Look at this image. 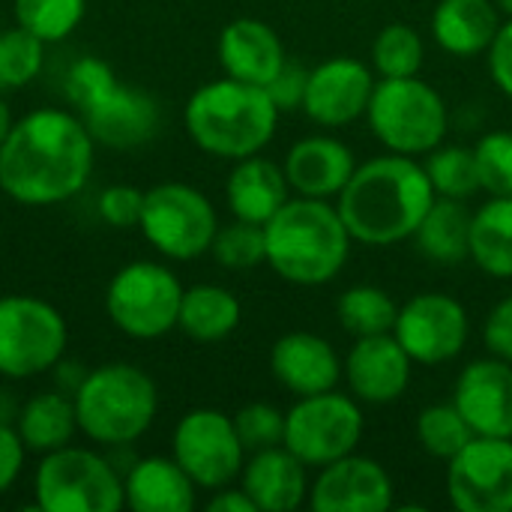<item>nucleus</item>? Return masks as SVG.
I'll list each match as a JSON object with an SVG mask.
<instances>
[{
    "instance_id": "obj_1",
    "label": "nucleus",
    "mask_w": 512,
    "mask_h": 512,
    "mask_svg": "<svg viewBox=\"0 0 512 512\" xmlns=\"http://www.w3.org/2000/svg\"><path fill=\"white\" fill-rule=\"evenodd\" d=\"M93 165L96 141L78 111L36 108L0 144V192L21 207H54L87 186Z\"/></svg>"
},
{
    "instance_id": "obj_2",
    "label": "nucleus",
    "mask_w": 512,
    "mask_h": 512,
    "mask_svg": "<svg viewBox=\"0 0 512 512\" xmlns=\"http://www.w3.org/2000/svg\"><path fill=\"white\" fill-rule=\"evenodd\" d=\"M432 201L435 189L417 156L390 153L354 168L351 180L336 195V210L351 240L393 246L417 234Z\"/></svg>"
},
{
    "instance_id": "obj_3",
    "label": "nucleus",
    "mask_w": 512,
    "mask_h": 512,
    "mask_svg": "<svg viewBox=\"0 0 512 512\" xmlns=\"http://www.w3.org/2000/svg\"><path fill=\"white\" fill-rule=\"evenodd\" d=\"M264 240L273 273L303 288L333 282L351 255V234L336 204L321 198H288L264 225Z\"/></svg>"
},
{
    "instance_id": "obj_4",
    "label": "nucleus",
    "mask_w": 512,
    "mask_h": 512,
    "mask_svg": "<svg viewBox=\"0 0 512 512\" xmlns=\"http://www.w3.org/2000/svg\"><path fill=\"white\" fill-rule=\"evenodd\" d=\"M276 123L279 108L267 87L228 75L201 84L183 108V126L192 144L207 156L231 162L261 153L273 141Z\"/></svg>"
},
{
    "instance_id": "obj_5",
    "label": "nucleus",
    "mask_w": 512,
    "mask_h": 512,
    "mask_svg": "<svg viewBox=\"0 0 512 512\" xmlns=\"http://www.w3.org/2000/svg\"><path fill=\"white\" fill-rule=\"evenodd\" d=\"M78 432L99 447H129L159 414L156 381L132 363L90 369L72 393Z\"/></svg>"
},
{
    "instance_id": "obj_6",
    "label": "nucleus",
    "mask_w": 512,
    "mask_h": 512,
    "mask_svg": "<svg viewBox=\"0 0 512 512\" xmlns=\"http://www.w3.org/2000/svg\"><path fill=\"white\" fill-rule=\"evenodd\" d=\"M30 492L33 510L39 512H117L126 507L117 465L75 444L39 456Z\"/></svg>"
},
{
    "instance_id": "obj_7",
    "label": "nucleus",
    "mask_w": 512,
    "mask_h": 512,
    "mask_svg": "<svg viewBox=\"0 0 512 512\" xmlns=\"http://www.w3.org/2000/svg\"><path fill=\"white\" fill-rule=\"evenodd\" d=\"M366 117L375 138L390 153L402 156L432 153L447 135V105L441 93L417 75L375 81Z\"/></svg>"
},
{
    "instance_id": "obj_8",
    "label": "nucleus",
    "mask_w": 512,
    "mask_h": 512,
    "mask_svg": "<svg viewBox=\"0 0 512 512\" xmlns=\"http://www.w3.org/2000/svg\"><path fill=\"white\" fill-rule=\"evenodd\" d=\"M183 285L159 261H132L120 267L105 288V315L129 339H162L177 330Z\"/></svg>"
},
{
    "instance_id": "obj_9",
    "label": "nucleus",
    "mask_w": 512,
    "mask_h": 512,
    "mask_svg": "<svg viewBox=\"0 0 512 512\" xmlns=\"http://www.w3.org/2000/svg\"><path fill=\"white\" fill-rule=\"evenodd\" d=\"M69 327L57 306L33 294L0 297V378L30 381L60 366Z\"/></svg>"
},
{
    "instance_id": "obj_10",
    "label": "nucleus",
    "mask_w": 512,
    "mask_h": 512,
    "mask_svg": "<svg viewBox=\"0 0 512 512\" xmlns=\"http://www.w3.org/2000/svg\"><path fill=\"white\" fill-rule=\"evenodd\" d=\"M138 228L162 258L195 261L210 252L219 231V216L201 189L168 180L144 192Z\"/></svg>"
},
{
    "instance_id": "obj_11",
    "label": "nucleus",
    "mask_w": 512,
    "mask_h": 512,
    "mask_svg": "<svg viewBox=\"0 0 512 512\" xmlns=\"http://www.w3.org/2000/svg\"><path fill=\"white\" fill-rule=\"evenodd\" d=\"M363 438V411L336 390L303 396L285 414V447L306 465L324 468L357 450Z\"/></svg>"
},
{
    "instance_id": "obj_12",
    "label": "nucleus",
    "mask_w": 512,
    "mask_h": 512,
    "mask_svg": "<svg viewBox=\"0 0 512 512\" xmlns=\"http://www.w3.org/2000/svg\"><path fill=\"white\" fill-rule=\"evenodd\" d=\"M171 456L204 492L231 486L246 465V447L234 429V417L216 408H195L180 417L171 435Z\"/></svg>"
},
{
    "instance_id": "obj_13",
    "label": "nucleus",
    "mask_w": 512,
    "mask_h": 512,
    "mask_svg": "<svg viewBox=\"0 0 512 512\" xmlns=\"http://www.w3.org/2000/svg\"><path fill=\"white\" fill-rule=\"evenodd\" d=\"M447 495L459 512H512V438H471L447 465Z\"/></svg>"
},
{
    "instance_id": "obj_14",
    "label": "nucleus",
    "mask_w": 512,
    "mask_h": 512,
    "mask_svg": "<svg viewBox=\"0 0 512 512\" xmlns=\"http://www.w3.org/2000/svg\"><path fill=\"white\" fill-rule=\"evenodd\" d=\"M468 312L450 294H417L396 318L393 336L420 366H438L462 354L468 342Z\"/></svg>"
},
{
    "instance_id": "obj_15",
    "label": "nucleus",
    "mask_w": 512,
    "mask_h": 512,
    "mask_svg": "<svg viewBox=\"0 0 512 512\" xmlns=\"http://www.w3.org/2000/svg\"><path fill=\"white\" fill-rule=\"evenodd\" d=\"M396 486L387 468L366 456H345L321 468L309 486L315 512H384L393 507Z\"/></svg>"
},
{
    "instance_id": "obj_16",
    "label": "nucleus",
    "mask_w": 512,
    "mask_h": 512,
    "mask_svg": "<svg viewBox=\"0 0 512 512\" xmlns=\"http://www.w3.org/2000/svg\"><path fill=\"white\" fill-rule=\"evenodd\" d=\"M375 90L372 69L357 57H330L309 69L303 111L318 126H348L366 114Z\"/></svg>"
},
{
    "instance_id": "obj_17",
    "label": "nucleus",
    "mask_w": 512,
    "mask_h": 512,
    "mask_svg": "<svg viewBox=\"0 0 512 512\" xmlns=\"http://www.w3.org/2000/svg\"><path fill=\"white\" fill-rule=\"evenodd\" d=\"M453 405L483 438H512V363L474 360L456 381Z\"/></svg>"
},
{
    "instance_id": "obj_18",
    "label": "nucleus",
    "mask_w": 512,
    "mask_h": 512,
    "mask_svg": "<svg viewBox=\"0 0 512 512\" xmlns=\"http://www.w3.org/2000/svg\"><path fill=\"white\" fill-rule=\"evenodd\" d=\"M411 366L414 360L399 345V339L393 333H381V336H360L342 372L354 399L369 405H390L408 390Z\"/></svg>"
},
{
    "instance_id": "obj_19",
    "label": "nucleus",
    "mask_w": 512,
    "mask_h": 512,
    "mask_svg": "<svg viewBox=\"0 0 512 512\" xmlns=\"http://www.w3.org/2000/svg\"><path fill=\"white\" fill-rule=\"evenodd\" d=\"M96 144L111 150H135L159 132V102L138 90L117 84L108 96L78 111Z\"/></svg>"
},
{
    "instance_id": "obj_20",
    "label": "nucleus",
    "mask_w": 512,
    "mask_h": 512,
    "mask_svg": "<svg viewBox=\"0 0 512 512\" xmlns=\"http://www.w3.org/2000/svg\"><path fill=\"white\" fill-rule=\"evenodd\" d=\"M270 369H273V378L297 399L336 390L342 378V360L336 348L327 339L306 333V330L285 333L273 345Z\"/></svg>"
},
{
    "instance_id": "obj_21",
    "label": "nucleus",
    "mask_w": 512,
    "mask_h": 512,
    "mask_svg": "<svg viewBox=\"0 0 512 512\" xmlns=\"http://www.w3.org/2000/svg\"><path fill=\"white\" fill-rule=\"evenodd\" d=\"M216 51L228 78L255 87H267L288 60L279 33L258 18H234L231 24H225Z\"/></svg>"
},
{
    "instance_id": "obj_22",
    "label": "nucleus",
    "mask_w": 512,
    "mask_h": 512,
    "mask_svg": "<svg viewBox=\"0 0 512 512\" xmlns=\"http://www.w3.org/2000/svg\"><path fill=\"white\" fill-rule=\"evenodd\" d=\"M285 177L291 192L303 198H336L345 183L351 180L357 162L348 144L327 138V135H312L297 141L288 156H285Z\"/></svg>"
},
{
    "instance_id": "obj_23",
    "label": "nucleus",
    "mask_w": 512,
    "mask_h": 512,
    "mask_svg": "<svg viewBox=\"0 0 512 512\" xmlns=\"http://www.w3.org/2000/svg\"><path fill=\"white\" fill-rule=\"evenodd\" d=\"M240 486L258 512H294L309 501L306 465L285 444L252 453L240 471Z\"/></svg>"
},
{
    "instance_id": "obj_24",
    "label": "nucleus",
    "mask_w": 512,
    "mask_h": 512,
    "mask_svg": "<svg viewBox=\"0 0 512 512\" xmlns=\"http://www.w3.org/2000/svg\"><path fill=\"white\" fill-rule=\"evenodd\" d=\"M123 495L132 512H192L198 486L174 456H144L123 474Z\"/></svg>"
},
{
    "instance_id": "obj_25",
    "label": "nucleus",
    "mask_w": 512,
    "mask_h": 512,
    "mask_svg": "<svg viewBox=\"0 0 512 512\" xmlns=\"http://www.w3.org/2000/svg\"><path fill=\"white\" fill-rule=\"evenodd\" d=\"M288 192L291 186L285 168L258 153L237 159L225 183V201L234 219L255 222V225H267L285 207Z\"/></svg>"
},
{
    "instance_id": "obj_26",
    "label": "nucleus",
    "mask_w": 512,
    "mask_h": 512,
    "mask_svg": "<svg viewBox=\"0 0 512 512\" xmlns=\"http://www.w3.org/2000/svg\"><path fill=\"white\" fill-rule=\"evenodd\" d=\"M498 27V3L492 0H441L432 12L435 42L456 57L489 51Z\"/></svg>"
},
{
    "instance_id": "obj_27",
    "label": "nucleus",
    "mask_w": 512,
    "mask_h": 512,
    "mask_svg": "<svg viewBox=\"0 0 512 512\" xmlns=\"http://www.w3.org/2000/svg\"><path fill=\"white\" fill-rule=\"evenodd\" d=\"M15 429H18L27 453H36V456L72 444V438L78 432L72 393H66V390H39V393H33L21 405Z\"/></svg>"
},
{
    "instance_id": "obj_28",
    "label": "nucleus",
    "mask_w": 512,
    "mask_h": 512,
    "mask_svg": "<svg viewBox=\"0 0 512 512\" xmlns=\"http://www.w3.org/2000/svg\"><path fill=\"white\" fill-rule=\"evenodd\" d=\"M240 300L222 285H192L183 291L177 330L201 345L228 339L240 327Z\"/></svg>"
},
{
    "instance_id": "obj_29",
    "label": "nucleus",
    "mask_w": 512,
    "mask_h": 512,
    "mask_svg": "<svg viewBox=\"0 0 512 512\" xmlns=\"http://www.w3.org/2000/svg\"><path fill=\"white\" fill-rule=\"evenodd\" d=\"M471 210L456 198L435 195L417 228V246L438 264H459L471 258Z\"/></svg>"
},
{
    "instance_id": "obj_30",
    "label": "nucleus",
    "mask_w": 512,
    "mask_h": 512,
    "mask_svg": "<svg viewBox=\"0 0 512 512\" xmlns=\"http://www.w3.org/2000/svg\"><path fill=\"white\" fill-rule=\"evenodd\" d=\"M471 261L492 279H512V198L492 195L471 216Z\"/></svg>"
},
{
    "instance_id": "obj_31",
    "label": "nucleus",
    "mask_w": 512,
    "mask_h": 512,
    "mask_svg": "<svg viewBox=\"0 0 512 512\" xmlns=\"http://www.w3.org/2000/svg\"><path fill=\"white\" fill-rule=\"evenodd\" d=\"M336 315H339V324L357 339L360 336H381V333H393L396 318H399V306L393 303V297L384 288L354 285L339 297Z\"/></svg>"
},
{
    "instance_id": "obj_32",
    "label": "nucleus",
    "mask_w": 512,
    "mask_h": 512,
    "mask_svg": "<svg viewBox=\"0 0 512 512\" xmlns=\"http://www.w3.org/2000/svg\"><path fill=\"white\" fill-rule=\"evenodd\" d=\"M87 0H12L15 24L33 33L39 42H63L84 18Z\"/></svg>"
},
{
    "instance_id": "obj_33",
    "label": "nucleus",
    "mask_w": 512,
    "mask_h": 512,
    "mask_svg": "<svg viewBox=\"0 0 512 512\" xmlns=\"http://www.w3.org/2000/svg\"><path fill=\"white\" fill-rule=\"evenodd\" d=\"M423 168H426V174L432 180L435 195H441V198L465 201V198H471V195H477L483 189L480 186V171H477V156H474L471 147H459V144L435 147Z\"/></svg>"
},
{
    "instance_id": "obj_34",
    "label": "nucleus",
    "mask_w": 512,
    "mask_h": 512,
    "mask_svg": "<svg viewBox=\"0 0 512 512\" xmlns=\"http://www.w3.org/2000/svg\"><path fill=\"white\" fill-rule=\"evenodd\" d=\"M471 438H477V435L465 423V417L459 414L456 405H429L417 417L420 447L441 462H450L456 453H462Z\"/></svg>"
},
{
    "instance_id": "obj_35",
    "label": "nucleus",
    "mask_w": 512,
    "mask_h": 512,
    "mask_svg": "<svg viewBox=\"0 0 512 512\" xmlns=\"http://www.w3.org/2000/svg\"><path fill=\"white\" fill-rule=\"evenodd\" d=\"M423 39L411 24H387L372 42V66L381 78H411L423 69Z\"/></svg>"
},
{
    "instance_id": "obj_36",
    "label": "nucleus",
    "mask_w": 512,
    "mask_h": 512,
    "mask_svg": "<svg viewBox=\"0 0 512 512\" xmlns=\"http://www.w3.org/2000/svg\"><path fill=\"white\" fill-rule=\"evenodd\" d=\"M45 63V42L24 27L0 30V93L27 87Z\"/></svg>"
},
{
    "instance_id": "obj_37",
    "label": "nucleus",
    "mask_w": 512,
    "mask_h": 512,
    "mask_svg": "<svg viewBox=\"0 0 512 512\" xmlns=\"http://www.w3.org/2000/svg\"><path fill=\"white\" fill-rule=\"evenodd\" d=\"M213 258L225 270H252L261 261H267V240H264V225L234 219L231 225H219L213 246Z\"/></svg>"
},
{
    "instance_id": "obj_38",
    "label": "nucleus",
    "mask_w": 512,
    "mask_h": 512,
    "mask_svg": "<svg viewBox=\"0 0 512 512\" xmlns=\"http://www.w3.org/2000/svg\"><path fill=\"white\" fill-rule=\"evenodd\" d=\"M117 72L111 69V63H105L102 57H78L63 78V93L66 99L75 105V111L90 108L93 102H99L102 96H108L117 87Z\"/></svg>"
},
{
    "instance_id": "obj_39",
    "label": "nucleus",
    "mask_w": 512,
    "mask_h": 512,
    "mask_svg": "<svg viewBox=\"0 0 512 512\" xmlns=\"http://www.w3.org/2000/svg\"><path fill=\"white\" fill-rule=\"evenodd\" d=\"M480 186L489 195L512 198V132H489L474 147Z\"/></svg>"
},
{
    "instance_id": "obj_40",
    "label": "nucleus",
    "mask_w": 512,
    "mask_h": 512,
    "mask_svg": "<svg viewBox=\"0 0 512 512\" xmlns=\"http://www.w3.org/2000/svg\"><path fill=\"white\" fill-rule=\"evenodd\" d=\"M234 429L246 447V453L282 447L285 441V414L267 402H252L234 414Z\"/></svg>"
},
{
    "instance_id": "obj_41",
    "label": "nucleus",
    "mask_w": 512,
    "mask_h": 512,
    "mask_svg": "<svg viewBox=\"0 0 512 512\" xmlns=\"http://www.w3.org/2000/svg\"><path fill=\"white\" fill-rule=\"evenodd\" d=\"M141 210H144V192L135 186H126V183L108 186L96 198V213L111 228H123V231L138 228Z\"/></svg>"
},
{
    "instance_id": "obj_42",
    "label": "nucleus",
    "mask_w": 512,
    "mask_h": 512,
    "mask_svg": "<svg viewBox=\"0 0 512 512\" xmlns=\"http://www.w3.org/2000/svg\"><path fill=\"white\" fill-rule=\"evenodd\" d=\"M306 81H309V69H303L300 63H288L279 69V75L267 84V93L273 99V105L282 111H297L303 108L306 99Z\"/></svg>"
},
{
    "instance_id": "obj_43",
    "label": "nucleus",
    "mask_w": 512,
    "mask_h": 512,
    "mask_svg": "<svg viewBox=\"0 0 512 512\" xmlns=\"http://www.w3.org/2000/svg\"><path fill=\"white\" fill-rule=\"evenodd\" d=\"M24 462H27V447L18 429L9 423H0V495H6L18 483Z\"/></svg>"
},
{
    "instance_id": "obj_44",
    "label": "nucleus",
    "mask_w": 512,
    "mask_h": 512,
    "mask_svg": "<svg viewBox=\"0 0 512 512\" xmlns=\"http://www.w3.org/2000/svg\"><path fill=\"white\" fill-rule=\"evenodd\" d=\"M483 339L486 348L492 351V357H501L512 363V294H507L486 318L483 327Z\"/></svg>"
},
{
    "instance_id": "obj_45",
    "label": "nucleus",
    "mask_w": 512,
    "mask_h": 512,
    "mask_svg": "<svg viewBox=\"0 0 512 512\" xmlns=\"http://www.w3.org/2000/svg\"><path fill=\"white\" fill-rule=\"evenodd\" d=\"M489 72L501 93L512 99V18L498 27L492 45H489Z\"/></svg>"
},
{
    "instance_id": "obj_46",
    "label": "nucleus",
    "mask_w": 512,
    "mask_h": 512,
    "mask_svg": "<svg viewBox=\"0 0 512 512\" xmlns=\"http://www.w3.org/2000/svg\"><path fill=\"white\" fill-rule=\"evenodd\" d=\"M207 510L210 512H258V507H255V504H252V498L243 492V486H240V489L225 486V489H216V492H213V498L207 501Z\"/></svg>"
},
{
    "instance_id": "obj_47",
    "label": "nucleus",
    "mask_w": 512,
    "mask_h": 512,
    "mask_svg": "<svg viewBox=\"0 0 512 512\" xmlns=\"http://www.w3.org/2000/svg\"><path fill=\"white\" fill-rule=\"evenodd\" d=\"M12 123H15V117H12V111H9V102H6L3 93H0V144H3L6 135L12 132Z\"/></svg>"
},
{
    "instance_id": "obj_48",
    "label": "nucleus",
    "mask_w": 512,
    "mask_h": 512,
    "mask_svg": "<svg viewBox=\"0 0 512 512\" xmlns=\"http://www.w3.org/2000/svg\"><path fill=\"white\" fill-rule=\"evenodd\" d=\"M495 3H498V9H501V12H507V15L512 18V0H495Z\"/></svg>"
}]
</instances>
